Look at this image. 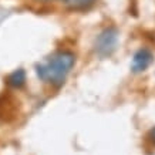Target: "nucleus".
Listing matches in <instances>:
<instances>
[{
	"mask_svg": "<svg viewBox=\"0 0 155 155\" xmlns=\"http://www.w3.org/2000/svg\"><path fill=\"white\" fill-rule=\"evenodd\" d=\"M75 64V54L70 50H57L47 60L36 64V74L43 83L60 87Z\"/></svg>",
	"mask_w": 155,
	"mask_h": 155,
	"instance_id": "obj_1",
	"label": "nucleus"
},
{
	"mask_svg": "<svg viewBox=\"0 0 155 155\" xmlns=\"http://www.w3.org/2000/svg\"><path fill=\"white\" fill-rule=\"evenodd\" d=\"M151 138H152V142L155 144V127L151 130Z\"/></svg>",
	"mask_w": 155,
	"mask_h": 155,
	"instance_id": "obj_6",
	"label": "nucleus"
},
{
	"mask_svg": "<svg viewBox=\"0 0 155 155\" xmlns=\"http://www.w3.org/2000/svg\"><path fill=\"white\" fill-rule=\"evenodd\" d=\"M118 30L115 27H107L97 36L94 41V51L100 57L111 56L118 46Z\"/></svg>",
	"mask_w": 155,
	"mask_h": 155,
	"instance_id": "obj_2",
	"label": "nucleus"
},
{
	"mask_svg": "<svg viewBox=\"0 0 155 155\" xmlns=\"http://www.w3.org/2000/svg\"><path fill=\"white\" fill-rule=\"evenodd\" d=\"M27 81V75L23 68H17V70L12 71L7 77H6V83L12 88H21Z\"/></svg>",
	"mask_w": 155,
	"mask_h": 155,
	"instance_id": "obj_4",
	"label": "nucleus"
},
{
	"mask_svg": "<svg viewBox=\"0 0 155 155\" xmlns=\"http://www.w3.org/2000/svg\"><path fill=\"white\" fill-rule=\"evenodd\" d=\"M154 61V54L148 48H141L134 54L131 63V71L132 73H142L152 64Z\"/></svg>",
	"mask_w": 155,
	"mask_h": 155,
	"instance_id": "obj_3",
	"label": "nucleus"
},
{
	"mask_svg": "<svg viewBox=\"0 0 155 155\" xmlns=\"http://www.w3.org/2000/svg\"><path fill=\"white\" fill-rule=\"evenodd\" d=\"M97 0H61L63 6L71 12H80V10H87L91 6H94Z\"/></svg>",
	"mask_w": 155,
	"mask_h": 155,
	"instance_id": "obj_5",
	"label": "nucleus"
},
{
	"mask_svg": "<svg viewBox=\"0 0 155 155\" xmlns=\"http://www.w3.org/2000/svg\"><path fill=\"white\" fill-rule=\"evenodd\" d=\"M37 2H41V3H50V2H54V0H37Z\"/></svg>",
	"mask_w": 155,
	"mask_h": 155,
	"instance_id": "obj_7",
	"label": "nucleus"
}]
</instances>
